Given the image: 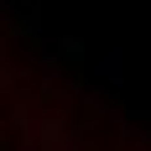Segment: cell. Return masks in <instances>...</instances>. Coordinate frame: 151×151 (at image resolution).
<instances>
[{
    "label": "cell",
    "instance_id": "6da1fadb",
    "mask_svg": "<svg viewBox=\"0 0 151 151\" xmlns=\"http://www.w3.org/2000/svg\"><path fill=\"white\" fill-rule=\"evenodd\" d=\"M94 78H99V83H109V94H120L125 78H130V68H125V47H115V52H104V58L94 63Z\"/></svg>",
    "mask_w": 151,
    "mask_h": 151
}]
</instances>
